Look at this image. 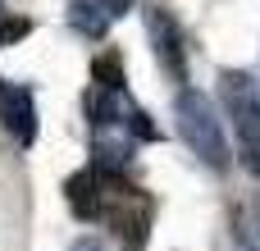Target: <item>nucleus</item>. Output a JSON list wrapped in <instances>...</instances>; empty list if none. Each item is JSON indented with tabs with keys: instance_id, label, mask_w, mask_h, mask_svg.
Here are the masks:
<instances>
[{
	"instance_id": "obj_3",
	"label": "nucleus",
	"mask_w": 260,
	"mask_h": 251,
	"mask_svg": "<svg viewBox=\"0 0 260 251\" xmlns=\"http://www.w3.org/2000/svg\"><path fill=\"white\" fill-rule=\"evenodd\" d=\"M0 123H5V133H9L14 142L32 146V137H37V105H32V91L18 87V82H5V78H0Z\"/></svg>"
},
{
	"instance_id": "obj_1",
	"label": "nucleus",
	"mask_w": 260,
	"mask_h": 251,
	"mask_svg": "<svg viewBox=\"0 0 260 251\" xmlns=\"http://www.w3.org/2000/svg\"><path fill=\"white\" fill-rule=\"evenodd\" d=\"M178 133L210 169H229V142H224V128H219L206 91H183L178 96Z\"/></svg>"
},
{
	"instance_id": "obj_8",
	"label": "nucleus",
	"mask_w": 260,
	"mask_h": 251,
	"mask_svg": "<svg viewBox=\"0 0 260 251\" xmlns=\"http://www.w3.org/2000/svg\"><path fill=\"white\" fill-rule=\"evenodd\" d=\"M64 14H69V27H73V32H82V37H91V41L110 32V14H105L96 0H69V9H64Z\"/></svg>"
},
{
	"instance_id": "obj_6",
	"label": "nucleus",
	"mask_w": 260,
	"mask_h": 251,
	"mask_svg": "<svg viewBox=\"0 0 260 251\" xmlns=\"http://www.w3.org/2000/svg\"><path fill=\"white\" fill-rule=\"evenodd\" d=\"M146 27H151V41H155V50H160V59H165V69L174 73V78H183V46H178V23L155 5V9H146Z\"/></svg>"
},
{
	"instance_id": "obj_4",
	"label": "nucleus",
	"mask_w": 260,
	"mask_h": 251,
	"mask_svg": "<svg viewBox=\"0 0 260 251\" xmlns=\"http://www.w3.org/2000/svg\"><path fill=\"white\" fill-rule=\"evenodd\" d=\"M105 197H110V178L101 169H82L64 183V201L78 219H101L105 215Z\"/></svg>"
},
{
	"instance_id": "obj_5",
	"label": "nucleus",
	"mask_w": 260,
	"mask_h": 251,
	"mask_svg": "<svg viewBox=\"0 0 260 251\" xmlns=\"http://www.w3.org/2000/svg\"><path fill=\"white\" fill-rule=\"evenodd\" d=\"M87 114H91V128H119V123H128L137 110H133V101H128V91L123 87H105V82H91V91H87Z\"/></svg>"
},
{
	"instance_id": "obj_10",
	"label": "nucleus",
	"mask_w": 260,
	"mask_h": 251,
	"mask_svg": "<svg viewBox=\"0 0 260 251\" xmlns=\"http://www.w3.org/2000/svg\"><path fill=\"white\" fill-rule=\"evenodd\" d=\"M27 32H32L27 18H0V46H9V41H18V37H27Z\"/></svg>"
},
{
	"instance_id": "obj_13",
	"label": "nucleus",
	"mask_w": 260,
	"mask_h": 251,
	"mask_svg": "<svg viewBox=\"0 0 260 251\" xmlns=\"http://www.w3.org/2000/svg\"><path fill=\"white\" fill-rule=\"evenodd\" d=\"M69 251H105V247H96L91 238H82V242H73V247H69Z\"/></svg>"
},
{
	"instance_id": "obj_9",
	"label": "nucleus",
	"mask_w": 260,
	"mask_h": 251,
	"mask_svg": "<svg viewBox=\"0 0 260 251\" xmlns=\"http://www.w3.org/2000/svg\"><path fill=\"white\" fill-rule=\"evenodd\" d=\"M91 78H96V82H105V87H123V69H119V55H105V59H96Z\"/></svg>"
},
{
	"instance_id": "obj_7",
	"label": "nucleus",
	"mask_w": 260,
	"mask_h": 251,
	"mask_svg": "<svg viewBox=\"0 0 260 251\" xmlns=\"http://www.w3.org/2000/svg\"><path fill=\"white\" fill-rule=\"evenodd\" d=\"M91 169H101L105 178H119L123 169H128V155H133V142L128 137H119V133H101L96 137V146H91Z\"/></svg>"
},
{
	"instance_id": "obj_12",
	"label": "nucleus",
	"mask_w": 260,
	"mask_h": 251,
	"mask_svg": "<svg viewBox=\"0 0 260 251\" xmlns=\"http://www.w3.org/2000/svg\"><path fill=\"white\" fill-rule=\"evenodd\" d=\"M96 5H101L110 18H119V14H128V9H133V0H96Z\"/></svg>"
},
{
	"instance_id": "obj_2",
	"label": "nucleus",
	"mask_w": 260,
	"mask_h": 251,
	"mask_svg": "<svg viewBox=\"0 0 260 251\" xmlns=\"http://www.w3.org/2000/svg\"><path fill=\"white\" fill-rule=\"evenodd\" d=\"M219 96H224V110L238 128L242 142H256L260 137V87L251 73H238V69H224L219 78Z\"/></svg>"
},
{
	"instance_id": "obj_11",
	"label": "nucleus",
	"mask_w": 260,
	"mask_h": 251,
	"mask_svg": "<svg viewBox=\"0 0 260 251\" xmlns=\"http://www.w3.org/2000/svg\"><path fill=\"white\" fill-rule=\"evenodd\" d=\"M242 165L260 178V137H256V142H242Z\"/></svg>"
}]
</instances>
